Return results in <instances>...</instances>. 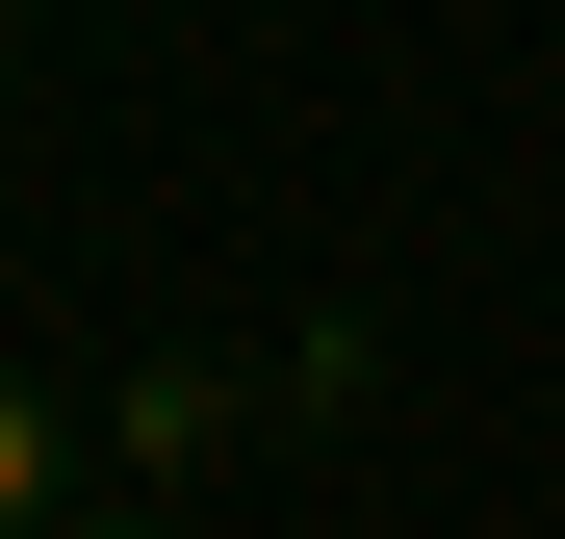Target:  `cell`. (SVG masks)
<instances>
[{
	"instance_id": "cell-1",
	"label": "cell",
	"mask_w": 565,
	"mask_h": 539,
	"mask_svg": "<svg viewBox=\"0 0 565 539\" xmlns=\"http://www.w3.org/2000/svg\"><path fill=\"white\" fill-rule=\"evenodd\" d=\"M52 514H77V411L0 359V539H52Z\"/></svg>"
},
{
	"instance_id": "cell-2",
	"label": "cell",
	"mask_w": 565,
	"mask_h": 539,
	"mask_svg": "<svg viewBox=\"0 0 565 539\" xmlns=\"http://www.w3.org/2000/svg\"><path fill=\"white\" fill-rule=\"evenodd\" d=\"M52 539H180V514H129V488H77V514H52Z\"/></svg>"
}]
</instances>
